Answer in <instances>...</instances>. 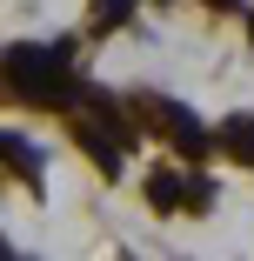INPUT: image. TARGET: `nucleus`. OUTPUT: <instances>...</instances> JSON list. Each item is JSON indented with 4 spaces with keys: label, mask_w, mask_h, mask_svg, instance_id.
<instances>
[{
    "label": "nucleus",
    "mask_w": 254,
    "mask_h": 261,
    "mask_svg": "<svg viewBox=\"0 0 254 261\" xmlns=\"http://www.w3.org/2000/svg\"><path fill=\"white\" fill-rule=\"evenodd\" d=\"M0 74H7V87L20 94V100H74L80 87H74V74H67V40H54V47H7V61H0Z\"/></svg>",
    "instance_id": "1"
},
{
    "label": "nucleus",
    "mask_w": 254,
    "mask_h": 261,
    "mask_svg": "<svg viewBox=\"0 0 254 261\" xmlns=\"http://www.w3.org/2000/svg\"><path fill=\"white\" fill-rule=\"evenodd\" d=\"M161 121H167V134H174V147L187 154V161H201V154H208V147H214L208 134H201V121H194L187 108H161Z\"/></svg>",
    "instance_id": "2"
},
{
    "label": "nucleus",
    "mask_w": 254,
    "mask_h": 261,
    "mask_svg": "<svg viewBox=\"0 0 254 261\" xmlns=\"http://www.w3.org/2000/svg\"><path fill=\"white\" fill-rule=\"evenodd\" d=\"M221 147L234 154V161L254 168V114H228V121H221Z\"/></svg>",
    "instance_id": "3"
},
{
    "label": "nucleus",
    "mask_w": 254,
    "mask_h": 261,
    "mask_svg": "<svg viewBox=\"0 0 254 261\" xmlns=\"http://www.w3.org/2000/svg\"><path fill=\"white\" fill-rule=\"evenodd\" d=\"M147 201H154V207H161V215H167V207H181V201H187V181H181V174H167V168H161V174H154V181H147Z\"/></svg>",
    "instance_id": "4"
},
{
    "label": "nucleus",
    "mask_w": 254,
    "mask_h": 261,
    "mask_svg": "<svg viewBox=\"0 0 254 261\" xmlns=\"http://www.w3.org/2000/svg\"><path fill=\"white\" fill-rule=\"evenodd\" d=\"M127 14H134V0H94V27L107 34V27H127Z\"/></svg>",
    "instance_id": "5"
},
{
    "label": "nucleus",
    "mask_w": 254,
    "mask_h": 261,
    "mask_svg": "<svg viewBox=\"0 0 254 261\" xmlns=\"http://www.w3.org/2000/svg\"><path fill=\"white\" fill-rule=\"evenodd\" d=\"M181 207H214V188L194 174V181H187V201H181Z\"/></svg>",
    "instance_id": "6"
},
{
    "label": "nucleus",
    "mask_w": 254,
    "mask_h": 261,
    "mask_svg": "<svg viewBox=\"0 0 254 261\" xmlns=\"http://www.w3.org/2000/svg\"><path fill=\"white\" fill-rule=\"evenodd\" d=\"M214 7H228V0H214Z\"/></svg>",
    "instance_id": "7"
}]
</instances>
